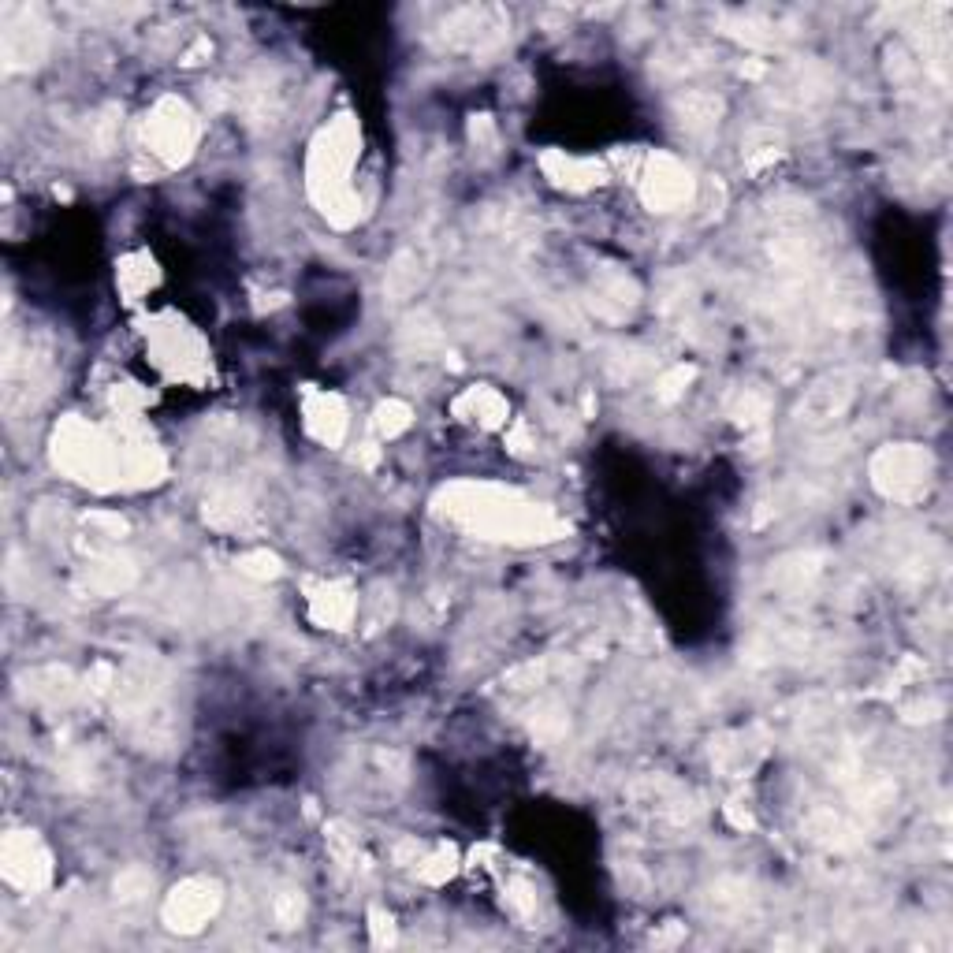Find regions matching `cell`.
<instances>
[{
	"mask_svg": "<svg viewBox=\"0 0 953 953\" xmlns=\"http://www.w3.org/2000/svg\"><path fill=\"white\" fill-rule=\"evenodd\" d=\"M216 909V894L209 883H187L183 890H175L172 901H168V909H164V916H168V924L172 927H183V931H194V927H202V920Z\"/></svg>",
	"mask_w": 953,
	"mask_h": 953,
	"instance_id": "1",
	"label": "cell"
},
{
	"mask_svg": "<svg viewBox=\"0 0 953 953\" xmlns=\"http://www.w3.org/2000/svg\"><path fill=\"white\" fill-rule=\"evenodd\" d=\"M34 857H38V849H34V846H30V842H27V857H23V860H34ZM8 875H12V879H15V875H19V860H15V846H8ZM41 875H45V864H30V872L19 875V883H30V886H34V883H38V879H41Z\"/></svg>",
	"mask_w": 953,
	"mask_h": 953,
	"instance_id": "2",
	"label": "cell"
}]
</instances>
